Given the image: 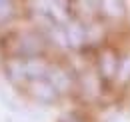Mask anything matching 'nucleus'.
<instances>
[{"label": "nucleus", "mask_w": 130, "mask_h": 122, "mask_svg": "<svg viewBox=\"0 0 130 122\" xmlns=\"http://www.w3.org/2000/svg\"><path fill=\"white\" fill-rule=\"evenodd\" d=\"M28 90L34 96V100H38L40 104H54L58 100V90L54 88V84L48 78H34L28 80Z\"/></svg>", "instance_id": "nucleus-1"}, {"label": "nucleus", "mask_w": 130, "mask_h": 122, "mask_svg": "<svg viewBox=\"0 0 130 122\" xmlns=\"http://www.w3.org/2000/svg\"><path fill=\"white\" fill-rule=\"evenodd\" d=\"M118 68H120V58L116 56L114 50H104L98 58V70H100V76L104 78H114L118 74Z\"/></svg>", "instance_id": "nucleus-2"}, {"label": "nucleus", "mask_w": 130, "mask_h": 122, "mask_svg": "<svg viewBox=\"0 0 130 122\" xmlns=\"http://www.w3.org/2000/svg\"><path fill=\"white\" fill-rule=\"evenodd\" d=\"M100 4V10L102 14L110 20H118V18H124L126 14V6H124V0H98Z\"/></svg>", "instance_id": "nucleus-3"}, {"label": "nucleus", "mask_w": 130, "mask_h": 122, "mask_svg": "<svg viewBox=\"0 0 130 122\" xmlns=\"http://www.w3.org/2000/svg\"><path fill=\"white\" fill-rule=\"evenodd\" d=\"M48 80L54 84V88L58 92H66L70 90V86H72V78H70V74L66 72V70H62V68H48Z\"/></svg>", "instance_id": "nucleus-4"}, {"label": "nucleus", "mask_w": 130, "mask_h": 122, "mask_svg": "<svg viewBox=\"0 0 130 122\" xmlns=\"http://www.w3.org/2000/svg\"><path fill=\"white\" fill-rule=\"evenodd\" d=\"M116 76L120 78V82H130V56L120 60V68H118Z\"/></svg>", "instance_id": "nucleus-5"}, {"label": "nucleus", "mask_w": 130, "mask_h": 122, "mask_svg": "<svg viewBox=\"0 0 130 122\" xmlns=\"http://www.w3.org/2000/svg\"><path fill=\"white\" fill-rule=\"evenodd\" d=\"M14 14V6L10 0H0V22L8 20L10 16Z\"/></svg>", "instance_id": "nucleus-6"}, {"label": "nucleus", "mask_w": 130, "mask_h": 122, "mask_svg": "<svg viewBox=\"0 0 130 122\" xmlns=\"http://www.w3.org/2000/svg\"><path fill=\"white\" fill-rule=\"evenodd\" d=\"M58 122H82L78 116H74V114H66V116H62Z\"/></svg>", "instance_id": "nucleus-7"}]
</instances>
